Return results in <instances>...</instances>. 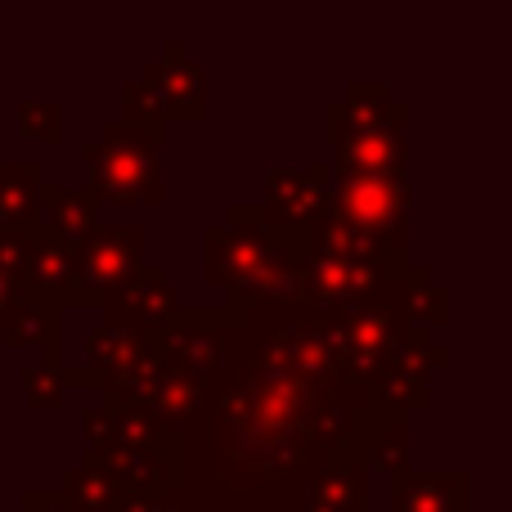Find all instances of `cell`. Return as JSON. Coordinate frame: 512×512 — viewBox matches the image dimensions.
Returning a JSON list of instances; mask_svg holds the SVG:
<instances>
[{
	"label": "cell",
	"mask_w": 512,
	"mask_h": 512,
	"mask_svg": "<svg viewBox=\"0 0 512 512\" xmlns=\"http://www.w3.org/2000/svg\"><path fill=\"white\" fill-rule=\"evenodd\" d=\"M158 135L153 122H122L108 126L86 149V167L95 180V194L122 207H149L162 203V162H158Z\"/></svg>",
	"instance_id": "1"
},
{
	"label": "cell",
	"mask_w": 512,
	"mask_h": 512,
	"mask_svg": "<svg viewBox=\"0 0 512 512\" xmlns=\"http://www.w3.org/2000/svg\"><path fill=\"white\" fill-rule=\"evenodd\" d=\"M409 171L400 176H333V221L378 239L387 252L409 243Z\"/></svg>",
	"instance_id": "2"
},
{
	"label": "cell",
	"mask_w": 512,
	"mask_h": 512,
	"mask_svg": "<svg viewBox=\"0 0 512 512\" xmlns=\"http://www.w3.org/2000/svg\"><path fill=\"white\" fill-rule=\"evenodd\" d=\"M297 270L301 261L292 256L288 243H274L261 230H230L225 234V248L212 243L207 256V274L212 283H230L239 297H270V292H292L297 288Z\"/></svg>",
	"instance_id": "3"
},
{
	"label": "cell",
	"mask_w": 512,
	"mask_h": 512,
	"mask_svg": "<svg viewBox=\"0 0 512 512\" xmlns=\"http://www.w3.org/2000/svg\"><path fill=\"white\" fill-rule=\"evenodd\" d=\"M144 234L140 225H117V230H90L81 243H72V274H68V297L63 301H99L104 292L131 283L140 270Z\"/></svg>",
	"instance_id": "4"
},
{
	"label": "cell",
	"mask_w": 512,
	"mask_h": 512,
	"mask_svg": "<svg viewBox=\"0 0 512 512\" xmlns=\"http://www.w3.org/2000/svg\"><path fill=\"white\" fill-rule=\"evenodd\" d=\"M265 216L274 221H301L315 225L333 216V167H301V171H274L265 185Z\"/></svg>",
	"instance_id": "5"
},
{
	"label": "cell",
	"mask_w": 512,
	"mask_h": 512,
	"mask_svg": "<svg viewBox=\"0 0 512 512\" xmlns=\"http://www.w3.org/2000/svg\"><path fill=\"white\" fill-rule=\"evenodd\" d=\"M378 279L369 261H351V256H319L306 252L297 270V288H306L310 297L319 301H346V297H360L369 283Z\"/></svg>",
	"instance_id": "6"
},
{
	"label": "cell",
	"mask_w": 512,
	"mask_h": 512,
	"mask_svg": "<svg viewBox=\"0 0 512 512\" xmlns=\"http://www.w3.org/2000/svg\"><path fill=\"white\" fill-rule=\"evenodd\" d=\"M391 512H468V477H427V472H405L391 490Z\"/></svg>",
	"instance_id": "7"
},
{
	"label": "cell",
	"mask_w": 512,
	"mask_h": 512,
	"mask_svg": "<svg viewBox=\"0 0 512 512\" xmlns=\"http://www.w3.org/2000/svg\"><path fill=\"white\" fill-rule=\"evenodd\" d=\"M36 194H41V167L36 162L0 167V225L23 230L27 216L36 212Z\"/></svg>",
	"instance_id": "8"
},
{
	"label": "cell",
	"mask_w": 512,
	"mask_h": 512,
	"mask_svg": "<svg viewBox=\"0 0 512 512\" xmlns=\"http://www.w3.org/2000/svg\"><path fill=\"white\" fill-rule=\"evenodd\" d=\"M59 306H45V301L23 297V306L5 319V342L9 346H41L50 351V360L59 355Z\"/></svg>",
	"instance_id": "9"
},
{
	"label": "cell",
	"mask_w": 512,
	"mask_h": 512,
	"mask_svg": "<svg viewBox=\"0 0 512 512\" xmlns=\"http://www.w3.org/2000/svg\"><path fill=\"white\" fill-rule=\"evenodd\" d=\"M369 499V477L360 468H333V477H324V486L310 495L306 512H364Z\"/></svg>",
	"instance_id": "10"
},
{
	"label": "cell",
	"mask_w": 512,
	"mask_h": 512,
	"mask_svg": "<svg viewBox=\"0 0 512 512\" xmlns=\"http://www.w3.org/2000/svg\"><path fill=\"white\" fill-rule=\"evenodd\" d=\"M122 288L135 297V324H167L176 310V292L162 270H144L140 283H122Z\"/></svg>",
	"instance_id": "11"
},
{
	"label": "cell",
	"mask_w": 512,
	"mask_h": 512,
	"mask_svg": "<svg viewBox=\"0 0 512 512\" xmlns=\"http://www.w3.org/2000/svg\"><path fill=\"white\" fill-rule=\"evenodd\" d=\"M18 126L23 135H36V140H59V104H23L18 113Z\"/></svg>",
	"instance_id": "12"
},
{
	"label": "cell",
	"mask_w": 512,
	"mask_h": 512,
	"mask_svg": "<svg viewBox=\"0 0 512 512\" xmlns=\"http://www.w3.org/2000/svg\"><path fill=\"white\" fill-rule=\"evenodd\" d=\"M23 387H27V400H32L36 409L41 405H59V378H54V369L50 373H41V369H23Z\"/></svg>",
	"instance_id": "13"
},
{
	"label": "cell",
	"mask_w": 512,
	"mask_h": 512,
	"mask_svg": "<svg viewBox=\"0 0 512 512\" xmlns=\"http://www.w3.org/2000/svg\"><path fill=\"white\" fill-rule=\"evenodd\" d=\"M23 297H27V292H23V283H18V279H9V274H0V324H5V319L14 315L18 306H23Z\"/></svg>",
	"instance_id": "14"
}]
</instances>
